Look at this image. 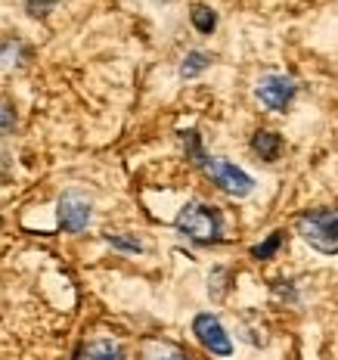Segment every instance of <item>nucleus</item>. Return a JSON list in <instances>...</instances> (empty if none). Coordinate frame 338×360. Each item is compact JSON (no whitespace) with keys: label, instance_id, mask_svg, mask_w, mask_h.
<instances>
[{"label":"nucleus","instance_id":"nucleus-1","mask_svg":"<svg viewBox=\"0 0 338 360\" xmlns=\"http://www.w3.org/2000/svg\"><path fill=\"white\" fill-rule=\"evenodd\" d=\"M298 236L323 255H338V208H313L298 217Z\"/></svg>","mask_w":338,"mask_h":360},{"label":"nucleus","instance_id":"nucleus-2","mask_svg":"<svg viewBox=\"0 0 338 360\" xmlns=\"http://www.w3.org/2000/svg\"><path fill=\"white\" fill-rule=\"evenodd\" d=\"M177 230L193 243H217L223 233V217L214 205L205 202H190V205L180 208L177 214Z\"/></svg>","mask_w":338,"mask_h":360},{"label":"nucleus","instance_id":"nucleus-3","mask_svg":"<svg viewBox=\"0 0 338 360\" xmlns=\"http://www.w3.org/2000/svg\"><path fill=\"white\" fill-rule=\"evenodd\" d=\"M202 168H205V174L212 177L223 193H230V196H249L252 186H254V180L227 159H212V155H205V159H202Z\"/></svg>","mask_w":338,"mask_h":360},{"label":"nucleus","instance_id":"nucleus-4","mask_svg":"<svg viewBox=\"0 0 338 360\" xmlns=\"http://www.w3.org/2000/svg\"><path fill=\"white\" fill-rule=\"evenodd\" d=\"M254 94H258V100L264 103L267 109L282 112L292 100H295L298 84H295V78H289V75H264V78L258 81V87H254Z\"/></svg>","mask_w":338,"mask_h":360},{"label":"nucleus","instance_id":"nucleus-5","mask_svg":"<svg viewBox=\"0 0 338 360\" xmlns=\"http://www.w3.org/2000/svg\"><path fill=\"white\" fill-rule=\"evenodd\" d=\"M193 333L199 335V342L205 345L212 354H217V357L233 354V342H230L227 329L221 326V320H217L214 314H199V317L193 320Z\"/></svg>","mask_w":338,"mask_h":360},{"label":"nucleus","instance_id":"nucleus-6","mask_svg":"<svg viewBox=\"0 0 338 360\" xmlns=\"http://www.w3.org/2000/svg\"><path fill=\"white\" fill-rule=\"evenodd\" d=\"M90 224V202L81 193H65L59 199V227L69 233H81Z\"/></svg>","mask_w":338,"mask_h":360},{"label":"nucleus","instance_id":"nucleus-7","mask_svg":"<svg viewBox=\"0 0 338 360\" xmlns=\"http://www.w3.org/2000/svg\"><path fill=\"white\" fill-rule=\"evenodd\" d=\"M252 149L264 162H276L280 159V153H282V137L280 134H273V131H258L252 137Z\"/></svg>","mask_w":338,"mask_h":360},{"label":"nucleus","instance_id":"nucleus-8","mask_svg":"<svg viewBox=\"0 0 338 360\" xmlns=\"http://www.w3.org/2000/svg\"><path fill=\"white\" fill-rule=\"evenodd\" d=\"M81 360H124V354H122V348H118L115 342L100 339V342H90L87 345L84 357H81Z\"/></svg>","mask_w":338,"mask_h":360},{"label":"nucleus","instance_id":"nucleus-9","mask_svg":"<svg viewBox=\"0 0 338 360\" xmlns=\"http://www.w3.org/2000/svg\"><path fill=\"white\" fill-rule=\"evenodd\" d=\"M208 63H212V56H208V53H199V50H193V53H186L183 65H180V75H183V78H196L199 72L208 69Z\"/></svg>","mask_w":338,"mask_h":360},{"label":"nucleus","instance_id":"nucleus-10","mask_svg":"<svg viewBox=\"0 0 338 360\" xmlns=\"http://www.w3.org/2000/svg\"><path fill=\"white\" fill-rule=\"evenodd\" d=\"M190 19H193V25H196L202 34H212V32H214V25H217V16H214V10H208V6H202V4H196V6H193Z\"/></svg>","mask_w":338,"mask_h":360},{"label":"nucleus","instance_id":"nucleus-11","mask_svg":"<svg viewBox=\"0 0 338 360\" xmlns=\"http://www.w3.org/2000/svg\"><path fill=\"white\" fill-rule=\"evenodd\" d=\"M280 245H282V230H276V233H270V236H267L261 245H254L252 255H254V258H258V261H267V258H273Z\"/></svg>","mask_w":338,"mask_h":360},{"label":"nucleus","instance_id":"nucleus-12","mask_svg":"<svg viewBox=\"0 0 338 360\" xmlns=\"http://www.w3.org/2000/svg\"><path fill=\"white\" fill-rule=\"evenodd\" d=\"M146 360H190L183 354V351L171 348V345H152V348L146 351Z\"/></svg>","mask_w":338,"mask_h":360},{"label":"nucleus","instance_id":"nucleus-13","mask_svg":"<svg viewBox=\"0 0 338 360\" xmlns=\"http://www.w3.org/2000/svg\"><path fill=\"white\" fill-rule=\"evenodd\" d=\"M109 245H115V249H124V252H143L140 239H131V236H122V233H112L109 236Z\"/></svg>","mask_w":338,"mask_h":360},{"label":"nucleus","instance_id":"nucleus-14","mask_svg":"<svg viewBox=\"0 0 338 360\" xmlns=\"http://www.w3.org/2000/svg\"><path fill=\"white\" fill-rule=\"evenodd\" d=\"M50 6H53V0H28V13L32 16H44Z\"/></svg>","mask_w":338,"mask_h":360},{"label":"nucleus","instance_id":"nucleus-15","mask_svg":"<svg viewBox=\"0 0 338 360\" xmlns=\"http://www.w3.org/2000/svg\"><path fill=\"white\" fill-rule=\"evenodd\" d=\"M16 115H13V106L10 103H0V127H13Z\"/></svg>","mask_w":338,"mask_h":360}]
</instances>
